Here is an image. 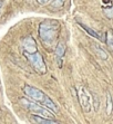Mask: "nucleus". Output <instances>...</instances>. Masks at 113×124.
<instances>
[{
	"label": "nucleus",
	"instance_id": "nucleus-5",
	"mask_svg": "<svg viewBox=\"0 0 113 124\" xmlns=\"http://www.w3.org/2000/svg\"><path fill=\"white\" fill-rule=\"evenodd\" d=\"M23 93H25V95L30 97L31 100L36 102H39V103H42L44 101L45 98V94L42 92V91H40L39 88H36L33 86H30V85H25L23 87Z\"/></svg>",
	"mask_w": 113,
	"mask_h": 124
},
{
	"label": "nucleus",
	"instance_id": "nucleus-3",
	"mask_svg": "<svg viewBox=\"0 0 113 124\" xmlns=\"http://www.w3.org/2000/svg\"><path fill=\"white\" fill-rule=\"evenodd\" d=\"M25 56L27 57V59L30 62L32 67H33L39 74H44V73L47 72V67H45V64H44V62H43L42 56L40 55L38 52H36V53L25 52Z\"/></svg>",
	"mask_w": 113,
	"mask_h": 124
},
{
	"label": "nucleus",
	"instance_id": "nucleus-12",
	"mask_svg": "<svg viewBox=\"0 0 113 124\" xmlns=\"http://www.w3.org/2000/svg\"><path fill=\"white\" fill-rule=\"evenodd\" d=\"M113 111V101H112V96L110 93H107V114L111 115V113Z\"/></svg>",
	"mask_w": 113,
	"mask_h": 124
},
{
	"label": "nucleus",
	"instance_id": "nucleus-11",
	"mask_svg": "<svg viewBox=\"0 0 113 124\" xmlns=\"http://www.w3.org/2000/svg\"><path fill=\"white\" fill-rule=\"evenodd\" d=\"M91 46H92V48H93L94 53L96 54L98 57H100L101 59H104V61L105 59H107V54L105 53L104 49H102L101 47H100L99 45H96V44H92Z\"/></svg>",
	"mask_w": 113,
	"mask_h": 124
},
{
	"label": "nucleus",
	"instance_id": "nucleus-16",
	"mask_svg": "<svg viewBox=\"0 0 113 124\" xmlns=\"http://www.w3.org/2000/svg\"><path fill=\"white\" fill-rule=\"evenodd\" d=\"M92 98H93V101H94V108H95V111H98V108H99V98H98V96L94 95V94H92Z\"/></svg>",
	"mask_w": 113,
	"mask_h": 124
},
{
	"label": "nucleus",
	"instance_id": "nucleus-17",
	"mask_svg": "<svg viewBox=\"0 0 113 124\" xmlns=\"http://www.w3.org/2000/svg\"><path fill=\"white\" fill-rule=\"evenodd\" d=\"M49 1H50V0H37V2L39 3V5H41V6H44V5L49 3Z\"/></svg>",
	"mask_w": 113,
	"mask_h": 124
},
{
	"label": "nucleus",
	"instance_id": "nucleus-6",
	"mask_svg": "<svg viewBox=\"0 0 113 124\" xmlns=\"http://www.w3.org/2000/svg\"><path fill=\"white\" fill-rule=\"evenodd\" d=\"M22 46L25 52L27 53H36L37 52V43L31 36L25 37L22 40Z\"/></svg>",
	"mask_w": 113,
	"mask_h": 124
},
{
	"label": "nucleus",
	"instance_id": "nucleus-14",
	"mask_svg": "<svg viewBox=\"0 0 113 124\" xmlns=\"http://www.w3.org/2000/svg\"><path fill=\"white\" fill-rule=\"evenodd\" d=\"M104 15L107 18L113 19V6H111L110 8H105L104 9Z\"/></svg>",
	"mask_w": 113,
	"mask_h": 124
},
{
	"label": "nucleus",
	"instance_id": "nucleus-2",
	"mask_svg": "<svg viewBox=\"0 0 113 124\" xmlns=\"http://www.w3.org/2000/svg\"><path fill=\"white\" fill-rule=\"evenodd\" d=\"M20 103L22 104L28 111L34 113V114H38V115L44 116V117H48V118H54L53 114L50 112V110L43 107L40 104L34 103V102H30L29 100H25V98H20Z\"/></svg>",
	"mask_w": 113,
	"mask_h": 124
},
{
	"label": "nucleus",
	"instance_id": "nucleus-8",
	"mask_svg": "<svg viewBox=\"0 0 113 124\" xmlns=\"http://www.w3.org/2000/svg\"><path fill=\"white\" fill-rule=\"evenodd\" d=\"M31 121L34 123H40V124H52V123H56V121H54V118H48L44 116L38 115V114H32L30 116Z\"/></svg>",
	"mask_w": 113,
	"mask_h": 124
},
{
	"label": "nucleus",
	"instance_id": "nucleus-7",
	"mask_svg": "<svg viewBox=\"0 0 113 124\" xmlns=\"http://www.w3.org/2000/svg\"><path fill=\"white\" fill-rule=\"evenodd\" d=\"M79 25L83 29H84L85 31L88 32V34H90L92 37L96 38V39H99V40H101V41H107V35H105V34H100V32L94 31L93 29H91L90 27H87L85 25H83V23H79Z\"/></svg>",
	"mask_w": 113,
	"mask_h": 124
},
{
	"label": "nucleus",
	"instance_id": "nucleus-1",
	"mask_svg": "<svg viewBox=\"0 0 113 124\" xmlns=\"http://www.w3.org/2000/svg\"><path fill=\"white\" fill-rule=\"evenodd\" d=\"M60 25L56 20H44L39 26V36L43 43L52 44L59 35Z\"/></svg>",
	"mask_w": 113,
	"mask_h": 124
},
{
	"label": "nucleus",
	"instance_id": "nucleus-13",
	"mask_svg": "<svg viewBox=\"0 0 113 124\" xmlns=\"http://www.w3.org/2000/svg\"><path fill=\"white\" fill-rule=\"evenodd\" d=\"M107 45L109 50L113 53V35L111 32H107Z\"/></svg>",
	"mask_w": 113,
	"mask_h": 124
},
{
	"label": "nucleus",
	"instance_id": "nucleus-4",
	"mask_svg": "<svg viewBox=\"0 0 113 124\" xmlns=\"http://www.w3.org/2000/svg\"><path fill=\"white\" fill-rule=\"evenodd\" d=\"M78 97H79V102L84 112L89 113L91 111V104H92V97H91L90 93L84 87H80L78 90Z\"/></svg>",
	"mask_w": 113,
	"mask_h": 124
},
{
	"label": "nucleus",
	"instance_id": "nucleus-9",
	"mask_svg": "<svg viewBox=\"0 0 113 124\" xmlns=\"http://www.w3.org/2000/svg\"><path fill=\"white\" fill-rule=\"evenodd\" d=\"M64 54H65V45L63 43H59L56 48V56L59 67H61V65H62V57L64 56Z\"/></svg>",
	"mask_w": 113,
	"mask_h": 124
},
{
	"label": "nucleus",
	"instance_id": "nucleus-18",
	"mask_svg": "<svg viewBox=\"0 0 113 124\" xmlns=\"http://www.w3.org/2000/svg\"><path fill=\"white\" fill-rule=\"evenodd\" d=\"M1 7H2V2L0 1V9H1Z\"/></svg>",
	"mask_w": 113,
	"mask_h": 124
},
{
	"label": "nucleus",
	"instance_id": "nucleus-15",
	"mask_svg": "<svg viewBox=\"0 0 113 124\" xmlns=\"http://www.w3.org/2000/svg\"><path fill=\"white\" fill-rule=\"evenodd\" d=\"M63 2H64V0H53L51 5L53 8H60V7L63 6Z\"/></svg>",
	"mask_w": 113,
	"mask_h": 124
},
{
	"label": "nucleus",
	"instance_id": "nucleus-10",
	"mask_svg": "<svg viewBox=\"0 0 113 124\" xmlns=\"http://www.w3.org/2000/svg\"><path fill=\"white\" fill-rule=\"evenodd\" d=\"M42 104L44 105L47 108H49V110L51 111V112H54V113H58L59 112V108H58V106L56 105V103H54L52 100H51L49 96H45L44 101L42 102Z\"/></svg>",
	"mask_w": 113,
	"mask_h": 124
}]
</instances>
